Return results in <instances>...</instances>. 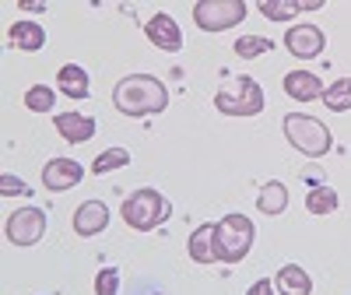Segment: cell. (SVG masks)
<instances>
[{
	"label": "cell",
	"mask_w": 351,
	"mask_h": 295,
	"mask_svg": "<svg viewBox=\"0 0 351 295\" xmlns=\"http://www.w3.org/2000/svg\"><path fill=\"white\" fill-rule=\"evenodd\" d=\"M120 292V271L116 268H102L95 274V295H116Z\"/></svg>",
	"instance_id": "obj_25"
},
{
	"label": "cell",
	"mask_w": 351,
	"mask_h": 295,
	"mask_svg": "<svg viewBox=\"0 0 351 295\" xmlns=\"http://www.w3.org/2000/svg\"><path fill=\"white\" fill-rule=\"evenodd\" d=\"M0 193H4V197H25V193H32V187H25L21 180H18V176H0Z\"/></svg>",
	"instance_id": "obj_26"
},
{
	"label": "cell",
	"mask_w": 351,
	"mask_h": 295,
	"mask_svg": "<svg viewBox=\"0 0 351 295\" xmlns=\"http://www.w3.org/2000/svg\"><path fill=\"white\" fill-rule=\"evenodd\" d=\"M285 46L291 49V56H299V60H313V56L324 53L327 36H324V28L302 21V25H295V28H288V32H285Z\"/></svg>",
	"instance_id": "obj_8"
},
{
	"label": "cell",
	"mask_w": 351,
	"mask_h": 295,
	"mask_svg": "<svg viewBox=\"0 0 351 295\" xmlns=\"http://www.w3.org/2000/svg\"><path fill=\"white\" fill-rule=\"evenodd\" d=\"M278 292L281 295H309L313 292V278L299 268V263H285L278 271Z\"/></svg>",
	"instance_id": "obj_17"
},
{
	"label": "cell",
	"mask_w": 351,
	"mask_h": 295,
	"mask_svg": "<svg viewBox=\"0 0 351 295\" xmlns=\"http://www.w3.org/2000/svg\"><path fill=\"white\" fill-rule=\"evenodd\" d=\"M53 127L60 130V137L64 141H71V144H84V141H92V134L99 130L95 127V120L92 116H84V113H60L53 120Z\"/></svg>",
	"instance_id": "obj_12"
},
{
	"label": "cell",
	"mask_w": 351,
	"mask_h": 295,
	"mask_svg": "<svg viewBox=\"0 0 351 295\" xmlns=\"http://www.w3.org/2000/svg\"><path fill=\"white\" fill-rule=\"evenodd\" d=\"M123 165H130V152H127V148H106V152L92 162V172L95 176H106V172L123 169Z\"/></svg>",
	"instance_id": "obj_22"
},
{
	"label": "cell",
	"mask_w": 351,
	"mask_h": 295,
	"mask_svg": "<svg viewBox=\"0 0 351 295\" xmlns=\"http://www.w3.org/2000/svg\"><path fill=\"white\" fill-rule=\"evenodd\" d=\"M285 137L288 144L295 148V152H302L306 158H324L330 152V127L319 123L316 116H306V113H288L285 116Z\"/></svg>",
	"instance_id": "obj_3"
},
{
	"label": "cell",
	"mask_w": 351,
	"mask_h": 295,
	"mask_svg": "<svg viewBox=\"0 0 351 295\" xmlns=\"http://www.w3.org/2000/svg\"><path fill=\"white\" fill-rule=\"evenodd\" d=\"M271 39H263V36H239L236 43H232V49L239 53V60H256V56L263 53H271Z\"/></svg>",
	"instance_id": "obj_23"
},
{
	"label": "cell",
	"mask_w": 351,
	"mask_h": 295,
	"mask_svg": "<svg viewBox=\"0 0 351 295\" xmlns=\"http://www.w3.org/2000/svg\"><path fill=\"white\" fill-rule=\"evenodd\" d=\"M81 176H84L81 162H74V158H49V162L43 165V187L53 190V193H60V190L77 187Z\"/></svg>",
	"instance_id": "obj_10"
},
{
	"label": "cell",
	"mask_w": 351,
	"mask_h": 295,
	"mask_svg": "<svg viewBox=\"0 0 351 295\" xmlns=\"http://www.w3.org/2000/svg\"><path fill=\"white\" fill-rule=\"evenodd\" d=\"M4 232L14 246H36L46 235V211L43 208H21L8 218Z\"/></svg>",
	"instance_id": "obj_7"
},
{
	"label": "cell",
	"mask_w": 351,
	"mask_h": 295,
	"mask_svg": "<svg viewBox=\"0 0 351 295\" xmlns=\"http://www.w3.org/2000/svg\"><path fill=\"white\" fill-rule=\"evenodd\" d=\"M144 36H148L158 49H165V53L183 49V28L176 25V18L165 14V11H158V14H152L148 21H144Z\"/></svg>",
	"instance_id": "obj_9"
},
{
	"label": "cell",
	"mask_w": 351,
	"mask_h": 295,
	"mask_svg": "<svg viewBox=\"0 0 351 295\" xmlns=\"http://www.w3.org/2000/svg\"><path fill=\"white\" fill-rule=\"evenodd\" d=\"M285 92L295 102H316V99H324V81L313 71H291L285 74Z\"/></svg>",
	"instance_id": "obj_13"
},
{
	"label": "cell",
	"mask_w": 351,
	"mask_h": 295,
	"mask_svg": "<svg viewBox=\"0 0 351 295\" xmlns=\"http://www.w3.org/2000/svg\"><path fill=\"white\" fill-rule=\"evenodd\" d=\"M106 225H109V208L102 200H84L81 208L74 211V232L84 235V239L88 235H99Z\"/></svg>",
	"instance_id": "obj_11"
},
{
	"label": "cell",
	"mask_w": 351,
	"mask_h": 295,
	"mask_svg": "<svg viewBox=\"0 0 351 295\" xmlns=\"http://www.w3.org/2000/svg\"><path fill=\"white\" fill-rule=\"evenodd\" d=\"M53 102H56V95H53V88H46V84H32L25 92V106L32 113H49Z\"/></svg>",
	"instance_id": "obj_24"
},
{
	"label": "cell",
	"mask_w": 351,
	"mask_h": 295,
	"mask_svg": "<svg viewBox=\"0 0 351 295\" xmlns=\"http://www.w3.org/2000/svg\"><path fill=\"white\" fill-rule=\"evenodd\" d=\"M112 106L123 116H148V113H162L169 106V92L152 74H127L112 88Z\"/></svg>",
	"instance_id": "obj_1"
},
{
	"label": "cell",
	"mask_w": 351,
	"mask_h": 295,
	"mask_svg": "<svg viewBox=\"0 0 351 295\" xmlns=\"http://www.w3.org/2000/svg\"><path fill=\"white\" fill-rule=\"evenodd\" d=\"M56 88H60L67 99H88V92H92V81H88L84 67H77V64H64L60 74H56Z\"/></svg>",
	"instance_id": "obj_16"
},
{
	"label": "cell",
	"mask_w": 351,
	"mask_h": 295,
	"mask_svg": "<svg viewBox=\"0 0 351 295\" xmlns=\"http://www.w3.org/2000/svg\"><path fill=\"white\" fill-rule=\"evenodd\" d=\"M246 295H274V285H271L267 278H263V281H256V285H253Z\"/></svg>",
	"instance_id": "obj_27"
},
{
	"label": "cell",
	"mask_w": 351,
	"mask_h": 295,
	"mask_svg": "<svg viewBox=\"0 0 351 295\" xmlns=\"http://www.w3.org/2000/svg\"><path fill=\"white\" fill-rule=\"evenodd\" d=\"M260 14L271 21H288V18L302 14V4L299 0H260Z\"/></svg>",
	"instance_id": "obj_21"
},
{
	"label": "cell",
	"mask_w": 351,
	"mask_h": 295,
	"mask_svg": "<svg viewBox=\"0 0 351 295\" xmlns=\"http://www.w3.org/2000/svg\"><path fill=\"white\" fill-rule=\"evenodd\" d=\"M263 88L246 78V74H228L221 78L218 92H215V109L225 116H256L263 109Z\"/></svg>",
	"instance_id": "obj_2"
},
{
	"label": "cell",
	"mask_w": 351,
	"mask_h": 295,
	"mask_svg": "<svg viewBox=\"0 0 351 295\" xmlns=\"http://www.w3.org/2000/svg\"><path fill=\"white\" fill-rule=\"evenodd\" d=\"M8 43L14 49H21V53H36V49L46 46V28L39 21H28V18L25 21H14L11 32H8Z\"/></svg>",
	"instance_id": "obj_14"
},
{
	"label": "cell",
	"mask_w": 351,
	"mask_h": 295,
	"mask_svg": "<svg viewBox=\"0 0 351 295\" xmlns=\"http://www.w3.org/2000/svg\"><path fill=\"white\" fill-rule=\"evenodd\" d=\"M215 235H218V257L225 263H239V260H246V253L253 246V222L246 215H225L215 225Z\"/></svg>",
	"instance_id": "obj_5"
},
{
	"label": "cell",
	"mask_w": 351,
	"mask_h": 295,
	"mask_svg": "<svg viewBox=\"0 0 351 295\" xmlns=\"http://www.w3.org/2000/svg\"><path fill=\"white\" fill-rule=\"evenodd\" d=\"M337 204H341V197H337V190L334 187H313L309 193H306V211L309 215H319V218H327V215H334L337 211Z\"/></svg>",
	"instance_id": "obj_19"
},
{
	"label": "cell",
	"mask_w": 351,
	"mask_h": 295,
	"mask_svg": "<svg viewBox=\"0 0 351 295\" xmlns=\"http://www.w3.org/2000/svg\"><path fill=\"white\" fill-rule=\"evenodd\" d=\"M186 250H190V260H197V263H218L221 257H218V235H215V225H200V228H193Z\"/></svg>",
	"instance_id": "obj_15"
},
{
	"label": "cell",
	"mask_w": 351,
	"mask_h": 295,
	"mask_svg": "<svg viewBox=\"0 0 351 295\" xmlns=\"http://www.w3.org/2000/svg\"><path fill=\"white\" fill-rule=\"evenodd\" d=\"M123 222L130 225V228H137V232H152V228H158L165 218H169V200L155 190V187H141V190H134L127 200H123Z\"/></svg>",
	"instance_id": "obj_4"
},
{
	"label": "cell",
	"mask_w": 351,
	"mask_h": 295,
	"mask_svg": "<svg viewBox=\"0 0 351 295\" xmlns=\"http://www.w3.org/2000/svg\"><path fill=\"white\" fill-rule=\"evenodd\" d=\"M256 208H260V215H267V218L281 215V211L288 208V187H285L281 180H271L267 187L260 190V197H256Z\"/></svg>",
	"instance_id": "obj_18"
},
{
	"label": "cell",
	"mask_w": 351,
	"mask_h": 295,
	"mask_svg": "<svg viewBox=\"0 0 351 295\" xmlns=\"http://www.w3.org/2000/svg\"><path fill=\"white\" fill-rule=\"evenodd\" d=\"M324 106L330 113H348L351 109V78H341L330 88H324Z\"/></svg>",
	"instance_id": "obj_20"
},
{
	"label": "cell",
	"mask_w": 351,
	"mask_h": 295,
	"mask_svg": "<svg viewBox=\"0 0 351 295\" xmlns=\"http://www.w3.org/2000/svg\"><path fill=\"white\" fill-rule=\"evenodd\" d=\"M246 18L243 0H197L193 4V21L204 32H225V28L239 25Z\"/></svg>",
	"instance_id": "obj_6"
}]
</instances>
